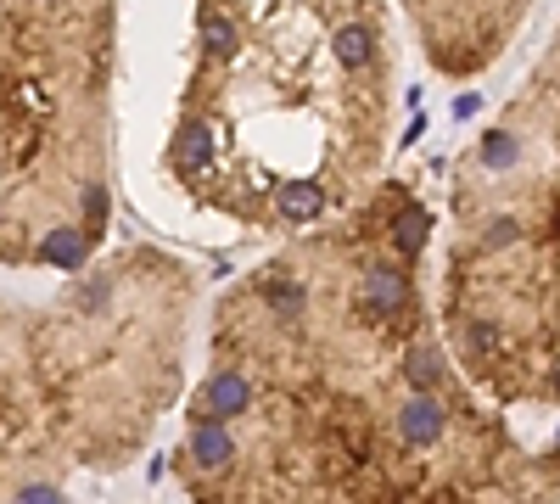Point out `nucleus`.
Instances as JSON below:
<instances>
[{
    "instance_id": "f03ea898",
    "label": "nucleus",
    "mask_w": 560,
    "mask_h": 504,
    "mask_svg": "<svg viewBox=\"0 0 560 504\" xmlns=\"http://www.w3.org/2000/svg\"><path fill=\"white\" fill-rule=\"evenodd\" d=\"M398 0H185L157 180L241 236H297L387 180Z\"/></svg>"
},
{
    "instance_id": "20e7f679",
    "label": "nucleus",
    "mask_w": 560,
    "mask_h": 504,
    "mask_svg": "<svg viewBox=\"0 0 560 504\" xmlns=\"http://www.w3.org/2000/svg\"><path fill=\"white\" fill-rule=\"evenodd\" d=\"M124 0H0V269L62 275L112 241Z\"/></svg>"
},
{
    "instance_id": "7ed1b4c3",
    "label": "nucleus",
    "mask_w": 560,
    "mask_h": 504,
    "mask_svg": "<svg viewBox=\"0 0 560 504\" xmlns=\"http://www.w3.org/2000/svg\"><path fill=\"white\" fill-rule=\"evenodd\" d=\"M202 280L157 241H118L45 292H0V499H62L135 471L180 415Z\"/></svg>"
},
{
    "instance_id": "39448f33",
    "label": "nucleus",
    "mask_w": 560,
    "mask_h": 504,
    "mask_svg": "<svg viewBox=\"0 0 560 504\" xmlns=\"http://www.w3.org/2000/svg\"><path fill=\"white\" fill-rule=\"evenodd\" d=\"M532 0H398L415 51L443 79H476L504 56Z\"/></svg>"
},
{
    "instance_id": "f257e3e1",
    "label": "nucleus",
    "mask_w": 560,
    "mask_h": 504,
    "mask_svg": "<svg viewBox=\"0 0 560 504\" xmlns=\"http://www.w3.org/2000/svg\"><path fill=\"white\" fill-rule=\"evenodd\" d=\"M437 219L404 174L280 236L208 303L168 482L202 504L499 499L560 476L448 342Z\"/></svg>"
}]
</instances>
